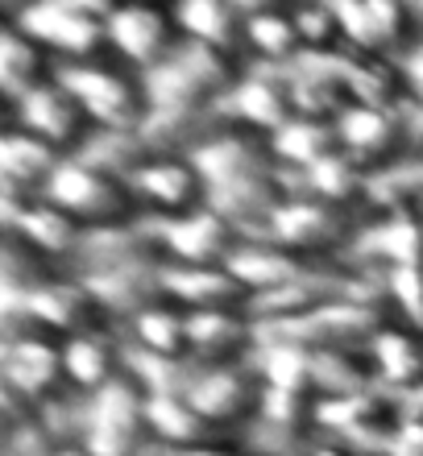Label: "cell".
<instances>
[{
    "mask_svg": "<svg viewBox=\"0 0 423 456\" xmlns=\"http://www.w3.org/2000/svg\"><path fill=\"white\" fill-rule=\"evenodd\" d=\"M179 21L187 42H199V46L249 67V17H245V4H237V0H191V4H179Z\"/></svg>",
    "mask_w": 423,
    "mask_h": 456,
    "instance_id": "cell-25",
    "label": "cell"
},
{
    "mask_svg": "<svg viewBox=\"0 0 423 456\" xmlns=\"http://www.w3.org/2000/svg\"><path fill=\"white\" fill-rule=\"evenodd\" d=\"M224 120L232 129L257 133V137H274L295 120V100H290V84L282 71L270 67H249L229 92V100L220 104Z\"/></svg>",
    "mask_w": 423,
    "mask_h": 456,
    "instance_id": "cell-19",
    "label": "cell"
},
{
    "mask_svg": "<svg viewBox=\"0 0 423 456\" xmlns=\"http://www.w3.org/2000/svg\"><path fill=\"white\" fill-rule=\"evenodd\" d=\"M303 34V59H332L345 50V25L337 4H295Z\"/></svg>",
    "mask_w": 423,
    "mask_h": 456,
    "instance_id": "cell-35",
    "label": "cell"
},
{
    "mask_svg": "<svg viewBox=\"0 0 423 456\" xmlns=\"http://www.w3.org/2000/svg\"><path fill=\"white\" fill-rule=\"evenodd\" d=\"M191 456H270L262 448H254L249 440H237V444H220V448H204V452H191Z\"/></svg>",
    "mask_w": 423,
    "mask_h": 456,
    "instance_id": "cell-40",
    "label": "cell"
},
{
    "mask_svg": "<svg viewBox=\"0 0 423 456\" xmlns=\"http://www.w3.org/2000/svg\"><path fill=\"white\" fill-rule=\"evenodd\" d=\"M245 17H249V67L287 71L303 59L295 4H245Z\"/></svg>",
    "mask_w": 423,
    "mask_h": 456,
    "instance_id": "cell-29",
    "label": "cell"
},
{
    "mask_svg": "<svg viewBox=\"0 0 423 456\" xmlns=\"http://www.w3.org/2000/svg\"><path fill=\"white\" fill-rule=\"evenodd\" d=\"M207 179V200L229 216L245 237H266L279 208L295 195V175L279 162L270 137L245 129H224L191 158Z\"/></svg>",
    "mask_w": 423,
    "mask_h": 456,
    "instance_id": "cell-1",
    "label": "cell"
},
{
    "mask_svg": "<svg viewBox=\"0 0 423 456\" xmlns=\"http://www.w3.org/2000/svg\"><path fill=\"white\" fill-rule=\"evenodd\" d=\"M340 154L362 167L370 179L415 162V129L411 104H353L337 120Z\"/></svg>",
    "mask_w": 423,
    "mask_h": 456,
    "instance_id": "cell-8",
    "label": "cell"
},
{
    "mask_svg": "<svg viewBox=\"0 0 423 456\" xmlns=\"http://www.w3.org/2000/svg\"><path fill=\"white\" fill-rule=\"evenodd\" d=\"M254 365H257V373H262V382L274 386V390L315 395V357H312V348L299 345V340L262 337V348H257Z\"/></svg>",
    "mask_w": 423,
    "mask_h": 456,
    "instance_id": "cell-33",
    "label": "cell"
},
{
    "mask_svg": "<svg viewBox=\"0 0 423 456\" xmlns=\"http://www.w3.org/2000/svg\"><path fill=\"white\" fill-rule=\"evenodd\" d=\"M0 220H4V232H12L29 249H37L42 257L62 265L67 274H75L87 232L62 208L50 204L46 195H29V200L25 195H0Z\"/></svg>",
    "mask_w": 423,
    "mask_h": 456,
    "instance_id": "cell-16",
    "label": "cell"
},
{
    "mask_svg": "<svg viewBox=\"0 0 423 456\" xmlns=\"http://www.w3.org/2000/svg\"><path fill=\"white\" fill-rule=\"evenodd\" d=\"M167 299L187 315L254 312V295L229 265H167Z\"/></svg>",
    "mask_w": 423,
    "mask_h": 456,
    "instance_id": "cell-20",
    "label": "cell"
},
{
    "mask_svg": "<svg viewBox=\"0 0 423 456\" xmlns=\"http://www.w3.org/2000/svg\"><path fill=\"white\" fill-rule=\"evenodd\" d=\"M378 224V220H365L349 208H337V204H324L315 195H303L295 187L287 204L279 208V216L270 224L266 237L287 245L290 253H299L307 262H353V249L357 240L365 237V228Z\"/></svg>",
    "mask_w": 423,
    "mask_h": 456,
    "instance_id": "cell-6",
    "label": "cell"
},
{
    "mask_svg": "<svg viewBox=\"0 0 423 456\" xmlns=\"http://www.w3.org/2000/svg\"><path fill=\"white\" fill-rule=\"evenodd\" d=\"M4 109H9L4 125H17V129L34 133L37 142H46L62 158H79L87 150V142L96 137L92 117L84 112V104L71 96V87L62 84V79L37 87L25 100H12Z\"/></svg>",
    "mask_w": 423,
    "mask_h": 456,
    "instance_id": "cell-13",
    "label": "cell"
},
{
    "mask_svg": "<svg viewBox=\"0 0 423 456\" xmlns=\"http://www.w3.org/2000/svg\"><path fill=\"white\" fill-rule=\"evenodd\" d=\"M382 456H423V419L419 415H403L399 432L390 436V444L382 448Z\"/></svg>",
    "mask_w": 423,
    "mask_h": 456,
    "instance_id": "cell-37",
    "label": "cell"
},
{
    "mask_svg": "<svg viewBox=\"0 0 423 456\" xmlns=\"http://www.w3.org/2000/svg\"><path fill=\"white\" fill-rule=\"evenodd\" d=\"M399 75H403V87H407V104L423 109V42H419V50H415L411 59L399 67Z\"/></svg>",
    "mask_w": 423,
    "mask_h": 456,
    "instance_id": "cell-38",
    "label": "cell"
},
{
    "mask_svg": "<svg viewBox=\"0 0 423 456\" xmlns=\"http://www.w3.org/2000/svg\"><path fill=\"white\" fill-rule=\"evenodd\" d=\"M67 158L59 150H50L46 142H37L34 133L4 125L0 129V195H46L50 179L59 175Z\"/></svg>",
    "mask_w": 423,
    "mask_h": 456,
    "instance_id": "cell-24",
    "label": "cell"
},
{
    "mask_svg": "<svg viewBox=\"0 0 423 456\" xmlns=\"http://www.w3.org/2000/svg\"><path fill=\"white\" fill-rule=\"evenodd\" d=\"M407 403L395 398L382 386H370L353 398H337L320 407V436L340 440V444L357 448L365 456H382V448L390 444V436L399 432Z\"/></svg>",
    "mask_w": 423,
    "mask_h": 456,
    "instance_id": "cell-15",
    "label": "cell"
},
{
    "mask_svg": "<svg viewBox=\"0 0 423 456\" xmlns=\"http://www.w3.org/2000/svg\"><path fill=\"white\" fill-rule=\"evenodd\" d=\"M150 432H154V448L167 456H191L204 448L237 444L229 436H220L212 423L191 407V398L183 390H162L150 395Z\"/></svg>",
    "mask_w": 423,
    "mask_h": 456,
    "instance_id": "cell-22",
    "label": "cell"
},
{
    "mask_svg": "<svg viewBox=\"0 0 423 456\" xmlns=\"http://www.w3.org/2000/svg\"><path fill=\"white\" fill-rule=\"evenodd\" d=\"M46 200L54 208H62L87 237L145 224V212H142V200H137L134 183L112 175V170L92 167L87 158H67L62 162L59 175L46 187Z\"/></svg>",
    "mask_w": 423,
    "mask_h": 456,
    "instance_id": "cell-3",
    "label": "cell"
},
{
    "mask_svg": "<svg viewBox=\"0 0 423 456\" xmlns=\"http://www.w3.org/2000/svg\"><path fill=\"white\" fill-rule=\"evenodd\" d=\"M75 444H84L92 456H150L154 432H150V395L134 373L100 390L92 398H79L75 419Z\"/></svg>",
    "mask_w": 423,
    "mask_h": 456,
    "instance_id": "cell-4",
    "label": "cell"
},
{
    "mask_svg": "<svg viewBox=\"0 0 423 456\" xmlns=\"http://www.w3.org/2000/svg\"><path fill=\"white\" fill-rule=\"evenodd\" d=\"M125 345L154 361H191V324L175 303H158L121 328Z\"/></svg>",
    "mask_w": 423,
    "mask_h": 456,
    "instance_id": "cell-30",
    "label": "cell"
},
{
    "mask_svg": "<svg viewBox=\"0 0 423 456\" xmlns=\"http://www.w3.org/2000/svg\"><path fill=\"white\" fill-rule=\"evenodd\" d=\"M245 71L249 67L199 42H183L179 54H170L162 67L145 75V87L154 112H216Z\"/></svg>",
    "mask_w": 423,
    "mask_h": 456,
    "instance_id": "cell-5",
    "label": "cell"
},
{
    "mask_svg": "<svg viewBox=\"0 0 423 456\" xmlns=\"http://www.w3.org/2000/svg\"><path fill=\"white\" fill-rule=\"evenodd\" d=\"M370 365H374V382L390 390L395 398H407L423 390V332L407 324H386L370 340Z\"/></svg>",
    "mask_w": 423,
    "mask_h": 456,
    "instance_id": "cell-26",
    "label": "cell"
},
{
    "mask_svg": "<svg viewBox=\"0 0 423 456\" xmlns=\"http://www.w3.org/2000/svg\"><path fill=\"white\" fill-rule=\"evenodd\" d=\"M59 79L84 104L96 133H134L145 129V120L154 117L145 75L125 67L117 54L100 62H84V67H67Z\"/></svg>",
    "mask_w": 423,
    "mask_h": 456,
    "instance_id": "cell-7",
    "label": "cell"
},
{
    "mask_svg": "<svg viewBox=\"0 0 423 456\" xmlns=\"http://www.w3.org/2000/svg\"><path fill=\"white\" fill-rule=\"evenodd\" d=\"M187 34L179 21V4H112V54L150 75L154 67L179 54Z\"/></svg>",
    "mask_w": 423,
    "mask_h": 456,
    "instance_id": "cell-14",
    "label": "cell"
},
{
    "mask_svg": "<svg viewBox=\"0 0 423 456\" xmlns=\"http://www.w3.org/2000/svg\"><path fill=\"white\" fill-rule=\"evenodd\" d=\"M79 158H87L92 167L112 170V175H121V179L134 183L137 175L158 158V150L150 145V137H145L142 129H134V133H96Z\"/></svg>",
    "mask_w": 423,
    "mask_h": 456,
    "instance_id": "cell-34",
    "label": "cell"
},
{
    "mask_svg": "<svg viewBox=\"0 0 423 456\" xmlns=\"http://www.w3.org/2000/svg\"><path fill=\"white\" fill-rule=\"evenodd\" d=\"M411 129H415V162H423V109L411 104Z\"/></svg>",
    "mask_w": 423,
    "mask_h": 456,
    "instance_id": "cell-41",
    "label": "cell"
},
{
    "mask_svg": "<svg viewBox=\"0 0 423 456\" xmlns=\"http://www.w3.org/2000/svg\"><path fill=\"white\" fill-rule=\"evenodd\" d=\"M59 75L62 67L37 37H29L21 25L0 17V92H4V104L25 100L37 87L54 84Z\"/></svg>",
    "mask_w": 423,
    "mask_h": 456,
    "instance_id": "cell-27",
    "label": "cell"
},
{
    "mask_svg": "<svg viewBox=\"0 0 423 456\" xmlns=\"http://www.w3.org/2000/svg\"><path fill=\"white\" fill-rule=\"evenodd\" d=\"M303 456H365V452H357V448H349V444H340V440L320 436V440H312V444L303 448Z\"/></svg>",
    "mask_w": 423,
    "mask_h": 456,
    "instance_id": "cell-39",
    "label": "cell"
},
{
    "mask_svg": "<svg viewBox=\"0 0 423 456\" xmlns=\"http://www.w3.org/2000/svg\"><path fill=\"white\" fill-rule=\"evenodd\" d=\"M386 290L390 307H395V320L407 328H419L423 332V262L415 265H395L386 274H374Z\"/></svg>",
    "mask_w": 423,
    "mask_h": 456,
    "instance_id": "cell-36",
    "label": "cell"
},
{
    "mask_svg": "<svg viewBox=\"0 0 423 456\" xmlns=\"http://www.w3.org/2000/svg\"><path fill=\"white\" fill-rule=\"evenodd\" d=\"M154 228L162 237V249H167V265H232V257L249 240L212 204L204 212H191V216L167 220V224H154Z\"/></svg>",
    "mask_w": 423,
    "mask_h": 456,
    "instance_id": "cell-18",
    "label": "cell"
},
{
    "mask_svg": "<svg viewBox=\"0 0 423 456\" xmlns=\"http://www.w3.org/2000/svg\"><path fill=\"white\" fill-rule=\"evenodd\" d=\"M270 145H274V154H279L282 167L299 179V175L324 167V162H332V158L340 154V133H337V125H328V120L295 117L287 129L270 137Z\"/></svg>",
    "mask_w": 423,
    "mask_h": 456,
    "instance_id": "cell-31",
    "label": "cell"
},
{
    "mask_svg": "<svg viewBox=\"0 0 423 456\" xmlns=\"http://www.w3.org/2000/svg\"><path fill=\"white\" fill-rule=\"evenodd\" d=\"M195 365H245L262 348V324L254 312H204L187 315Z\"/></svg>",
    "mask_w": 423,
    "mask_h": 456,
    "instance_id": "cell-21",
    "label": "cell"
},
{
    "mask_svg": "<svg viewBox=\"0 0 423 456\" xmlns=\"http://www.w3.org/2000/svg\"><path fill=\"white\" fill-rule=\"evenodd\" d=\"M0 303H17L46 337L62 340V345L75 337H92V332H121L117 320L109 315V307L92 295L84 278L75 274L46 282V287L29 290V295H0Z\"/></svg>",
    "mask_w": 423,
    "mask_h": 456,
    "instance_id": "cell-11",
    "label": "cell"
},
{
    "mask_svg": "<svg viewBox=\"0 0 423 456\" xmlns=\"http://www.w3.org/2000/svg\"><path fill=\"white\" fill-rule=\"evenodd\" d=\"M4 21L21 25L54 54L62 71L84 62L112 59V4L109 0H37L4 4Z\"/></svg>",
    "mask_w": 423,
    "mask_h": 456,
    "instance_id": "cell-2",
    "label": "cell"
},
{
    "mask_svg": "<svg viewBox=\"0 0 423 456\" xmlns=\"http://www.w3.org/2000/svg\"><path fill=\"white\" fill-rule=\"evenodd\" d=\"M183 395L191 398V407L220 436L249 440V432L257 428V415H262L266 382H262L254 361H245V365H195Z\"/></svg>",
    "mask_w": 423,
    "mask_h": 456,
    "instance_id": "cell-9",
    "label": "cell"
},
{
    "mask_svg": "<svg viewBox=\"0 0 423 456\" xmlns=\"http://www.w3.org/2000/svg\"><path fill=\"white\" fill-rule=\"evenodd\" d=\"M134 191L142 200V212L150 224H167V220H183L191 212H204L207 200V179L191 158L158 154L150 167L134 179Z\"/></svg>",
    "mask_w": 423,
    "mask_h": 456,
    "instance_id": "cell-17",
    "label": "cell"
},
{
    "mask_svg": "<svg viewBox=\"0 0 423 456\" xmlns=\"http://www.w3.org/2000/svg\"><path fill=\"white\" fill-rule=\"evenodd\" d=\"M37 456H92L84 444H50L46 452H37Z\"/></svg>",
    "mask_w": 423,
    "mask_h": 456,
    "instance_id": "cell-42",
    "label": "cell"
},
{
    "mask_svg": "<svg viewBox=\"0 0 423 456\" xmlns=\"http://www.w3.org/2000/svg\"><path fill=\"white\" fill-rule=\"evenodd\" d=\"M0 395L54 411L79 398L67 378L62 340H0Z\"/></svg>",
    "mask_w": 423,
    "mask_h": 456,
    "instance_id": "cell-12",
    "label": "cell"
},
{
    "mask_svg": "<svg viewBox=\"0 0 423 456\" xmlns=\"http://www.w3.org/2000/svg\"><path fill=\"white\" fill-rule=\"evenodd\" d=\"M150 456H167V452H150Z\"/></svg>",
    "mask_w": 423,
    "mask_h": 456,
    "instance_id": "cell-43",
    "label": "cell"
},
{
    "mask_svg": "<svg viewBox=\"0 0 423 456\" xmlns=\"http://www.w3.org/2000/svg\"><path fill=\"white\" fill-rule=\"evenodd\" d=\"M340 54H332V59H299L295 67L282 71L290 84V100H295V117L337 125L353 109V92L345 71H340Z\"/></svg>",
    "mask_w": 423,
    "mask_h": 456,
    "instance_id": "cell-23",
    "label": "cell"
},
{
    "mask_svg": "<svg viewBox=\"0 0 423 456\" xmlns=\"http://www.w3.org/2000/svg\"><path fill=\"white\" fill-rule=\"evenodd\" d=\"M345 25V50L370 62L403 67L423 42V4L403 0H365V4H337Z\"/></svg>",
    "mask_w": 423,
    "mask_h": 456,
    "instance_id": "cell-10",
    "label": "cell"
},
{
    "mask_svg": "<svg viewBox=\"0 0 423 456\" xmlns=\"http://www.w3.org/2000/svg\"><path fill=\"white\" fill-rule=\"evenodd\" d=\"M315 357V395L320 403H337L370 390L374 382V365L365 348H312Z\"/></svg>",
    "mask_w": 423,
    "mask_h": 456,
    "instance_id": "cell-32",
    "label": "cell"
},
{
    "mask_svg": "<svg viewBox=\"0 0 423 456\" xmlns=\"http://www.w3.org/2000/svg\"><path fill=\"white\" fill-rule=\"evenodd\" d=\"M62 361H67L71 390L79 398H92L129 373V345H125L121 332H92V337L67 340Z\"/></svg>",
    "mask_w": 423,
    "mask_h": 456,
    "instance_id": "cell-28",
    "label": "cell"
}]
</instances>
